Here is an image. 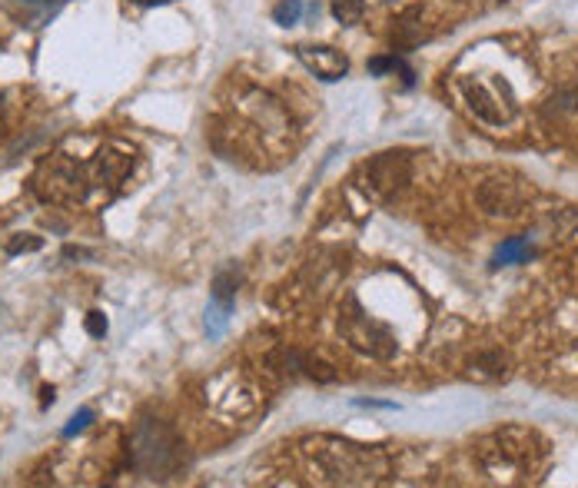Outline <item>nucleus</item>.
Wrapping results in <instances>:
<instances>
[{
	"label": "nucleus",
	"mask_w": 578,
	"mask_h": 488,
	"mask_svg": "<svg viewBox=\"0 0 578 488\" xmlns=\"http://www.w3.org/2000/svg\"><path fill=\"white\" fill-rule=\"evenodd\" d=\"M296 60L303 64L309 74L333 83V80H343L349 74V57L343 54V50L336 47H309V44H299L296 50Z\"/></svg>",
	"instance_id": "obj_10"
},
{
	"label": "nucleus",
	"mask_w": 578,
	"mask_h": 488,
	"mask_svg": "<svg viewBox=\"0 0 578 488\" xmlns=\"http://www.w3.org/2000/svg\"><path fill=\"white\" fill-rule=\"evenodd\" d=\"M509 356L502 349H485L479 356H472L462 369V376L469 382H479V386H495V382L509 379Z\"/></svg>",
	"instance_id": "obj_12"
},
{
	"label": "nucleus",
	"mask_w": 578,
	"mask_h": 488,
	"mask_svg": "<svg viewBox=\"0 0 578 488\" xmlns=\"http://www.w3.org/2000/svg\"><path fill=\"white\" fill-rule=\"evenodd\" d=\"M130 459L133 469L147 479H167L183 465V442L177 439V432L170 425H163L157 419H143L137 429H133L130 439Z\"/></svg>",
	"instance_id": "obj_4"
},
{
	"label": "nucleus",
	"mask_w": 578,
	"mask_h": 488,
	"mask_svg": "<svg viewBox=\"0 0 578 488\" xmlns=\"http://www.w3.org/2000/svg\"><path fill=\"white\" fill-rule=\"evenodd\" d=\"M236 293H240V269H236V263H226L216 269L213 289H210V306H206V332H210V336H220L226 323H230Z\"/></svg>",
	"instance_id": "obj_8"
},
{
	"label": "nucleus",
	"mask_w": 578,
	"mask_h": 488,
	"mask_svg": "<svg viewBox=\"0 0 578 488\" xmlns=\"http://www.w3.org/2000/svg\"><path fill=\"white\" fill-rule=\"evenodd\" d=\"M303 455L326 485H376L389 475V455L379 445H359L339 435H313L303 442Z\"/></svg>",
	"instance_id": "obj_1"
},
{
	"label": "nucleus",
	"mask_w": 578,
	"mask_h": 488,
	"mask_svg": "<svg viewBox=\"0 0 578 488\" xmlns=\"http://www.w3.org/2000/svg\"><path fill=\"white\" fill-rule=\"evenodd\" d=\"M529 196H532V190L525 183L485 180L482 190H479V203L489 216H505V220H512V216L522 213V206L529 203Z\"/></svg>",
	"instance_id": "obj_9"
},
{
	"label": "nucleus",
	"mask_w": 578,
	"mask_h": 488,
	"mask_svg": "<svg viewBox=\"0 0 578 488\" xmlns=\"http://www.w3.org/2000/svg\"><path fill=\"white\" fill-rule=\"evenodd\" d=\"M87 332H90V336H94V339H103V336H107V316L97 313V309H94V313L87 316Z\"/></svg>",
	"instance_id": "obj_20"
},
{
	"label": "nucleus",
	"mask_w": 578,
	"mask_h": 488,
	"mask_svg": "<svg viewBox=\"0 0 578 488\" xmlns=\"http://www.w3.org/2000/svg\"><path fill=\"white\" fill-rule=\"evenodd\" d=\"M459 90L466 97L469 110L476 113L479 120L492 123V127H505V123L515 120L519 113V100L512 93V83L495 74H469L459 80Z\"/></svg>",
	"instance_id": "obj_5"
},
{
	"label": "nucleus",
	"mask_w": 578,
	"mask_h": 488,
	"mask_svg": "<svg viewBox=\"0 0 578 488\" xmlns=\"http://www.w3.org/2000/svg\"><path fill=\"white\" fill-rule=\"evenodd\" d=\"M40 396H44V399H40V406H50V402H54V386H44V392H40Z\"/></svg>",
	"instance_id": "obj_22"
},
{
	"label": "nucleus",
	"mask_w": 578,
	"mask_h": 488,
	"mask_svg": "<svg viewBox=\"0 0 578 488\" xmlns=\"http://www.w3.org/2000/svg\"><path fill=\"white\" fill-rule=\"evenodd\" d=\"M366 70H369V74H376V77H383V74H399L402 83H406V87H412V70H409L406 60L396 57V54L373 57V60H369V64H366Z\"/></svg>",
	"instance_id": "obj_15"
},
{
	"label": "nucleus",
	"mask_w": 578,
	"mask_h": 488,
	"mask_svg": "<svg viewBox=\"0 0 578 488\" xmlns=\"http://www.w3.org/2000/svg\"><path fill=\"white\" fill-rule=\"evenodd\" d=\"M339 329H343V336L349 339V346L366 352V356H373V359H392V356H396V349H399L396 336H392L383 323L369 319L363 309H359L356 299H349V306L343 309Z\"/></svg>",
	"instance_id": "obj_6"
},
{
	"label": "nucleus",
	"mask_w": 578,
	"mask_h": 488,
	"mask_svg": "<svg viewBox=\"0 0 578 488\" xmlns=\"http://www.w3.org/2000/svg\"><path fill=\"white\" fill-rule=\"evenodd\" d=\"M299 17H303V0H280V4L273 7V20L280 27L299 24Z\"/></svg>",
	"instance_id": "obj_18"
},
{
	"label": "nucleus",
	"mask_w": 578,
	"mask_h": 488,
	"mask_svg": "<svg viewBox=\"0 0 578 488\" xmlns=\"http://www.w3.org/2000/svg\"><path fill=\"white\" fill-rule=\"evenodd\" d=\"M529 259H532L529 236H509V240L495 249L492 266H515V263H529Z\"/></svg>",
	"instance_id": "obj_14"
},
{
	"label": "nucleus",
	"mask_w": 578,
	"mask_h": 488,
	"mask_svg": "<svg viewBox=\"0 0 578 488\" xmlns=\"http://www.w3.org/2000/svg\"><path fill=\"white\" fill-rule=\"evenodd\" d=\"M133 4H143V7H163V4H173V0H133Z\"/></svg>",
	"instance_id": "obj_23"
},
{
	"label": "nucleus",
	"mask_w": 578,
	"mask_h": 488,
	"mask_svg": "<svg viewBox=\"0 0 578 488\" xmlns=\"http://www.w3.org/2000/svg\"><path fill=\"white\" fill-rule=\"evenodd\" d=\"M429 20H432L429 7H422V4L406 7L396 20H392V44H396L399 50L419 47L422 40L432 37V24H429Z\"/></svg>",
	"instance_id": "obj_11"
},
{
	"label": "nucleus",
	"mask_w": 578,
	"mask_h": 488,
	"mask_svg": "<svg viewBox=\"0 0 578 488\" xmlns=\"http://www.w3.org/2000/svg\"><path fill=\"white\" fill-rule=\"evenodd\" d=\"M329 10L343 27H353L366 14V0H329Z\"/></svg>",
	"instance_id": "obj_16"
},
{
	"label": "nucleus",
	"mask_w": 578,
	"mask_h": 488,
	"mask_svg": "<svg viewBox=\"0 0 578 488\" xmlns=\"http://www.w3.org/2000/svg\"><path fill=\"white\" fill-rule=\"evenodd\" d=\"M94 419H97L94 409H80V412L74 415V419H70V422L64 425V432H60V435H64V439H74V435H77V432H84Z\"/></svg>",
	"instance_id": "obj_19"
},
{
	"label": "nucleus",
	"mask_w": 578,
	"mask_h": 488,
	"mask_svg": "<svg viewBox=\"0 0 578 488\" xmlns=\"http://www.w3.org/2000/svg\"><path fill=\"white\" fill-rule=\"evenodd\" d=\"M476 455L495 482L525 485L545 465V442L532 429L505 425V429L485 435L476 445Z\"/></svg>",
	"instance_id": "obj_2"
},
{
	"label": "nucleus",
	"mask_w": 578,
	"mask_h": 488,
	"mask_svg": "<svg viewBox=\"0 0 578 488\" xmlns=\"http://www.w3.org/2000/svg\"><path fill=\"white\" fill-rule=\"evenodd\" d=\"M64 256L67 259H87L90 249H80V246H64Z\"/></svg>",
	"instance_id": "obj_21"
},
{
	"label": "nucleus",
	"mask_w": 578,
	"mask_h": 488,
	"mask_svg": "<svg viewBox=\"0 0 578 488\" xmlns=\"http://www.w3.org/2000/svg\"><path fill=\"white\" fill-rule=\"evenodd\" d=\"M37 249H44V240L34 233H14L10 240L4 243V253L7 256H24V253H37Z\"/></svg>",
	"instance_id": "obj_17"
},
{
	"label": "nucleus",
	"mask_w": 578,
	"mask_h": 488,
	"mask_svg": "<svg viewBox=\"0 0 578 488\" xmlns=\"http://www.w3.org/2000/svg\"><path fill=\"white\" fill-rule=\"evenodd\" d=\"M34 193L44 203H54V206L90 203V193H97L90 163H80L74 157H67V153H57V157H50L37 166Z\"/></svg>",
	"instance_id": "obj_3"
},
{
	"label": "nucleus",
	"mask_w": 578,
	"mask_h": 488,
	"mask_svg": "<svg viewBox=\"0 0 578 488\" xmlns=\"http://www.w3.org/2000/svg\"><path fill=\"white\" fill-rule=\"evenodd\" d=\"M409 180H412V160H409V153H402V150L379 153V157L366 163V186L379 196V200L396 196Z\"/></svg>",
	"instance_id": "obj_7"
},
{
	"label": "nucleus",
	"mask_w": 578,
	"mask_h": 488,
	"mask_svg": "<svg viewBox=\"0 0 578 488\" xmlns=\"http://www.w3.org/2000/svg\"><path fill=\"white\" fill-rule=\"evenodd\" d=\"M280 369L289 376H306L313 382H336V369L326 359L309 356V352H280Z\"/></svg>",
	"instance_id": "obj_13"
}]
</instances>
